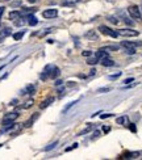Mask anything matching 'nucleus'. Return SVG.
Masks as SVG:
<instances>
[{"mask_svg":"<svg viewBox=\"0 0 142 160\" xmlns=\"http://www.w3.org/2000/svg\"><path fill=\"white\" fill-rule=\"evenodd\" d=\"M128 12H129L130 17L133 20H136V21H141L142 19V13L140 11V8H138L137 5H130L129 8H128Z\"/></svg>","mask_w":142,"mask_h":160,"instance_id":"nucleus-1","label":"nucleus"},{"mask_svg":"<svg viewBox=\"0 0 142 160\" xmlns=\"http://www.w3.org/2000/svg\"><path fill=\"white\" fill-rule=\"evenodd\" d=\"M99 30L103 33V34H105V36H109V37H113V38H117L118 37V33L117 32L112 30L111 28H108V26H105V25H100Z\"/></svg>","mask_w":142,"mask_h":160,"instance_id":"nucleus-2","label":"nucleus"},{"mask_svg":"<svg viewBox=\"0 0 142 160\" xmlns=\"http://www.w3.org/2000/svg\"><path fill=\"white\" fill-rule=\"evenodd\" d=\"M117 33L118 36H123V37H137L140 34L137 30H132V29H120Z\"/></svg>","mask_w":142,"mask_h":160,"instance_id":"nucleus-3","label":"nucleus"},{"mask_svg":"<svg viewBox=\"0 0 142 160\" xmlns=\"http://www.w3.org/2000/svg\"><path fill=\"white\" fill-rule=\"evenodd\" d=\"M19 117V113H7V114L3 117V125H7V123H11L13 122L16 118Z\"/></svg>","mask_w":142,"mask_h":160,"instance_id":"nucleus-4","label":"nucleus"},{"mask_svg":"<svg viewBox=\"0 0 142 160\" xmlns=\"http://www.w3.org/2000/svg\"><path fill=\"white\" fill-rule=\"evenodd\" d=\"M42 16H44L45 19H55L58 16V11L54 8L51 9H46V11L42 12Z\"/></svg>","mask_w":142,"mask_h":160,"instance_id":"nucleus-5","label":"nucleus"},{"mask_svg":"<svg viewBox=\"0 0 142 160\" xmlns=\"http://www.w3.org/2000/svg\"><path fill=\"white\" fill-rule=\"evenodd\" d=\"M12 34V29L9 28V26H5V28H3L1 30H0V43H1L7 37H9V36Z\"/></svg>","mask_w":142,"mask_h":160,"instance_id":"nucleus-6","label":"nucleus"},{"mask_svg":"<svg viewBox=\"0 0 142 160\" xmlns=\"http://www.w3.org/2000/svg\"><path fill=\"white\" fill-rule=\"evenodd\" d=\"M121 46H124V47H126V49H134V47H140V46H142V42H140V41H136V42L124 41V42H121Z\"/></svg>","mask_w":142,"mask_h":160,"instance_id":"nucleus-7","label":"nucleus"},{"mask_svg":"<svg viewBox=\"0 0 142 160\" xmlns=\"http://www.w3.org/2000/svg\"><path fill=\"white\" fill-rule=\"evenodd\" d=\"M99 62H100V63H101V66H104V67H112V66H114V62L112 61V59L108 58V56H105V58L100 59Z\"/></svg>","mask_w":142,"mask_h":160,"instance_id":"nucleus-8","label":"nucleus"},{"mask_svg":"<svg viewBox=\"0 0 142 160\" xmlns=\"http://www.w3.org/2000/svg\"><path fill=\"white\" fill-rule=\"evenodd\" d=\"M38 117H39L38 113H34V114H33L32 117L29 118V121H26V122H25V125H24V126H25V127H30V126L33 125V123H34V121H36V119H37Z\"/></svg>","mask_w":142,"mask_h":160,"instance_id":"nucleus-9","label":"nucleus"},{"mask_svg":"<svg viewBox=\"0 0 142 160\" xmlns=\"http://www.w3.org/2000/svg\"><path fill=\"white\" fill-rule=\"evenodd\" d=\"M20 17H21V12L19 11H12L9 13V20H12V21H15V20H17Z\"/></svg>","mask_w":142,"mask_h":160,"instance_id":"nucleus-10","label":"nucleus"},{"mask_svg":"<svg viewBox=\"0 0 142 160\" xmlns=\"http://www.w3.org/2000/svg\"><path fill=\"white\" fill-rule=\"evenodd\" d=\"M37 9L36 8H24L21 11V16H30L32 13H34Z\"/></svg>","mask_w":142,"mask_h":160,"instance_id":"nucleus-11","label":"nucleus"},{"mask_svg":"<svg viewBox=\"0 0 142 160\" xmlns=\"http://www.w3.org/2000/svg\"><path fill=\"white\" fill-rule=\"evenodd\" d=\"M53 101H54V97H49V99H46L45 101H42V104L39 105V108H41V109H45V108H48V106L50 105Z\"/></svg>","mask_w":142,"mask_h":160,"instance_id":"nucleus-12","label":"nucleus"},{"mask_svg":"<svg viewBox=\"0 0 142 160\" xmlns=\"http://www.w3.org/2000/svg\"><path fill=\"white\" fill-rule=\"evenodd\" d=\"M140 156V152H128V154H125L123 158L124 159H136Z\"/></svg>","mask_w":142,"mask_h":160,"instance_id":"nucleus-13","label":"nucleus"},{"mask_svg":"<svg viewBox=\"0 0 142 160\" xmlns=\"http://www.w3.org/2000/svg\"><path fill=\"white\" fill-rule=\"evenodd\" d=\"M85 38H88V39H94V41H96V39H97L99 37H97V34H96V33H95L94 30H91V32L85 33Z\"/></svg>","mask_w":142,"mask_h":160,"instance_id":"nucleus-14","label":"nucleus"},{"mask_svg":"<svg viewBox=\"0 0 142 160\" xmlns=\"http://www.w3.org/2000/svg\"><path fill=\"white\" fill-rule=\"evenodd\" d=\"M28 24L30 25V26H34V25H37L38 24V20L34 17V16H28Z\"/></svg>","mask_w":142,"mask_h":160,"instance_id":"nucleus-15","label":"nucleus"},{"mask_svg":"<svg viewBox=\"0 0 142 160\" xmlns=\"http://www.w3.org/2000/svg\"><path fill=\"white\" fill-rule=\"evenodd\" d=\"M24 34H25V30H21V32L15 33V34H13V39H15V41H20V39L24 37Z\"/></svg>","mask_w":142,"mask_h":160,"instance_id":"nucleus-16","label":"nucleus"},{"mask_svg":"<svg viewBox=\"0 0 142 160\" xmlns=\"http://www.w3.org/2000/svg\"><path fill=\"white\" fill-rule=\"evenodd\" d=\"M117 49H118V46H105V47H103L101 50H104V51L109 53V51H116Z\"/></svg>","mask_w":142,"mask_h":160,"instance_id":"nucleus-17","label":"nucleus"},{"mask_svg":"<svg viewBox=\"0 0 142 160\" xmlns=\"http://www.w3.org/2000/svg\"><path fill=\"white\" fill-rule=\"evenodd\" d=\"M99 62V58H97V56L96 55H95V56H92V58H90V59H88V61H87V63H88V64H92V66H94V64H96V63Z\"/></svg>","mask_w":142,"mask_h":160,"instance_id":"nucleus-18","label":"nucleus"},{"mask_svg":"<svg viewBox=\"0 0 142 160\" xmlns=\"http://www.w3.org/2000/svg\"><path fill=\"white\" fill-rule=\"evenodd\" d=\"M24 24H25V19H22V16L20 19L15 20V25L16 26H21V25H24Z\"/></svg>","mask_w":142,"mask_h":160,"instance_id":"nucleus-19","label":"nucleus"},{"mask_svg":"<svg viewBox=\"0 0 142 160\" xmlns=\"http://www.w3.org/2000/svg\"><path fill=\"white\" fill-rule=\"evenodd\" d=\"M80 0H65L63 1V5H74L77 4V3H79Z\"/></svg>","mask_w":142,"mask_h":160,"instance_id":"nucleus-20","label":"nucleus"},{"mask_svg":"<svg viewBox=\"0 0 142 160\" xmlns=\"http://www.w3.org/2000/svg\"><path fill=\"white\" fill-rule=\"evenodd\" d=\"M116 122L118 123V125H124V123L128 122V117H118L116 119Z\"/></svg>","mask_w":142,"mask_h":160,"instance_id":"nucleus-21","label":"nucleus"},{"mask_svg":"<svg viewBox=\"0 0 142 160\" xmlns=\"http://www.w3.org/2000/svg\"><path fill=\"white\" fill-rule=\"evenodd\" d=\"M33 102H34L33 100H29V101L25 102V105H22V108H24V109H29V108H30V106L33 105Z\"/></svg>","mask_w":142,"mask_h":160,"instance_id":"nucleus-22","label":"nucleus"},{"mask_svg":"<svg viewBox=\"0 0 142 160\" xmlns=\"http://www.w3.org/2000/svg\"><path fill=\"white\" fill-rule=\"evenodd\" d=\"M57 144H58V142H54V143H51L50 146H48V147L45 148V151H50V150H53V148H54V147H55V146H57Z\"/></svg>","mask_w":142,"mask_h":160,"instance_id":"nucleus-23","label":"nucleus"},{"mask_svg":"<svg viewBox=\"0 0 142 160\" xmlns=\"http://www.w3.org/2000/svg\"><path fill=\"white\" fill-rule=\"evenodd\" d=\"M25 92L33 93V92H34V85H28V87H26V89H25Z\"/></svg>","mask_w":142,"mask_h":160,"instance_id":"nucleus-24","label":"nucleus"},{"mask_svg":"<svg viewBox=\"0 0 142 160\" xmlns=\"http://www.w3.org/2000/svg\"><path fill=\"white\" fill-rule=\"evenodd\" d=\"M74 104H77V101H72V102H70V105H67V106H66V108L63 109V113H66V112H67L68 109H70V108H71V106L74 105Z\"/></svg>","mask_w":142,"mask_h":160,"instance_id":"nucleus-25","label":"nucleus"},{"mask_svg":"<svg viewBox=\"0 0 142 160\" xmlns=\"http://www.w3.org/2000/svg\"><path fill=\"white\" fill-rule=\"evenodd\" d=\"M118 76H121V72H118V74H116V75H111V76H108V79H111V80H114V79H117Z\"/></svg>","mask_w":142,"mask_h":160,"instance_id":"nucleus-26","label":"nucleus"},{"mask_svg":"<svg viewBox=\"0 0 142 160\" xmlns=\"http://www.w3.org/2000/svg\"><path fill=\"white\" fill-rule=\"evenodd\" d=\"M108 20H109L111 22H113V24H118V20L116 17H108Z\"/></svg>","mask_w":142,"mask_h":160,"instance_id":"nucleus-27","label":"nucleus"},{"mask_svg":"<svg viewBox=\"0 0 142 160\" xmlns=\"http://www.w3.org/2000/svg\"><path fill=\"white\" fill-rule=\"evenodd\" d=\"M126 54H129V55L136 54V50H134V49H126Z\"/></svg>","mask_w":142,"mask_h":160,"instance_id":"nucleus-28","label":"nucleus"},{"mask_svg":"<svg viewBox=\"0 0 142 160\" xmlns=\"http://www.w3.org/2000/svg\"><path fill=\"white\" fill-rule=\"evenodd\" d=\"M124 21H125V22H126V24H128V25H133V24H134V22H133V21H132V20H130V19H126V17H125V19H124Z\"/></svg>","mask_w":142,"mask_h":160,"instance_id":"nucleus-29","label":"nucleus"},{"mask_svg":"<svg viewBox=\"0 0 142 160\" xmlns=\"http://www.w3.org/2000/svg\"><path fill=\"white\" fill-rule=\"evenodd\" d=\"M129 127H130V130H132L133 133H136V131H137V129H136V126H134V123H130Z\"/></svg>","mask_w":142,"mask_h":160,"instance_id":"nucleus-30","label":"nucleus"},{"mask_svg":"<svg viewBox=\"0 0 142 160\" xmlns=\"http://www.w3.org/2000/svg\"><path fill=\"white\" fill-rule=\"evenodd\" d=\"M109 117H113V114H111V113H108V114H103V116H101V118H109Z\"/></svg>","mask_w":142,"mask_h":160,"instance_id":"nucleus-31","label":"nucleus"},{"mask_svg":"<svg viewBox=\"0 0 142 160\" xmlns=\"http://www.w3.org/2000/svg\"><path fill=\"white\" fill-rule=\"evenodd\" d=\"M78 147V143H75L72 147H68V148H66V151H71V150H74V148H77Z\"/></svg>","mask_w":142,"mask_h":160,"instance_id":"nucleus-32","label":"nucleus"},{"mask_svg":"<svg viewBox=\"0 0 142 160\" xmlns=\"http://www.w3.org/2000/svg\"><path fill=\"white\" fill-rule=\"evenodd\" d=\"M4 7H0V19H1V16H3V13H4Z\"/></svg>","mask_w":142,"mask_h":160,"instance_id":"nucleus-33","label":"nucleus"},{"mask_svg":"<svg viewBox=\"0 0 142 160\" xmlns=\"http://www.w3.org/2000/svg\"><path fill=\"white\" fill-rule=\"evenodd\" d=\"M133 80H134L133 78H129V79H126V80H125L124 83H125V84H128V83H132V81H133Z\"/></svg>","mask_w":142,"mask_h":160,"instance_id":"nucleus-34","label":"nucleus"},{"mask_svg":"<svg viewBox=\"0 0 142 160\" xmlns=\"http://www.w3.org/2000/svg\"><path fill=\"white\" fill-rule=\"evenodd\" d=\"M108 91H111L109 88H101V89H99V92H108Z\"/></svg>","mask_w":142,"mask_h":160,"instance_id":"nucleus-35","label":"nucleus"},{"mask_svg":"<svg viewBox=\"0 0 142 160\" xmlns=\"http://www.w3.org/2000/svg\"><path fill=\"white\" fill-rule=\"evenodd\" d=\"M83 55L84 56H90L91 55V51H83Z\"/></svg>","mask_w":142,"mask_h":160,"instance_id":"nucleus-36","label":"nucleus"},{"mask_svg":"<svg viewBox=\"0 0 142 160\" xmlns=\"http://www.w3.org/2000/svg\"><path fill=\"white\" fill-rule=\"evenodd\" d=\"M109 130H111L109 126H104V133H108V131H109Z\"/></svg>","mask_w":142,"mask_h":160,"instance_id":"nucleus-37","label":"nucleus"},{"mask_svg":"<svg viewBox=\"0 0 142 160\" xmlns=\"http://www.w3.org/2000/svg\"><path fill=\"white\" fill-rule=\"evenodd\" d=\"M99 135H100V131H95V134H94V138H97Z\"/></svg>","mask_w":142,"mask_h":160,"instance_id":"nucleus-38","label":"nucleus"},{"mask_svg":"<svg viewBox=\"0 0 142 160\" xmlns=\"http://www.w3.org/2000/svg\"><path fill=\"white\" fill-rule=\"evenodd\" d=\"M55 85H62V81H61V80H58V81L55 83Z\"/></svg>","mask_w":142,"mask_h":160,"instance_id":"nucleus-39","label":"nucleus"},{"mask_svg":"<svg viewBox=\"0 0 142 160\" xmlns=\"http://www.w3.org/2000/svg\"><path fill=\"white\" fill-rule=\"evenodd\" d=\"M28 1H29V3H36L37 0H28Z\"/></svg>","mask_w":142,"mask_h":160,"instance_id":"nucleus-40","label":"nucleus"},{"mask_svg":"<svg viewBox=\"0 0 142 160\" xmlns=\"http://www.w3.org/2000/svg\"><path fill=\"white\" fill-rule=\"evenodd\" d=\"M7 1H8V0H7Z\"/></svg>","mask_w":142,"mask_h":160,"instance_id":"nucleus-41","label":"nucleus"}]
</instances>
